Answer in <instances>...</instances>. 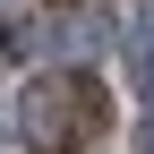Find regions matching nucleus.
I'll use <instances>...</instances> for the list:
<instances>
[{"mask_svg": "<svg viewBox=\"0 0 154 154\" xmlns=\"http://www.w3.org/2000/svg\"><path fill=\"white\" fill-rule=\"evenodd\" d=\"M17 128H26L34 154H77L94 128H103V86H94L86 69H51V77H34V86L17 94Z\"/></svg>", "mask_w": 154, "mask_h": 154, "instance_id": "obj_1", "label": "nucleus"}, {"mask_svg": "<svg viewBox=\"0 0 154 154\" xmlns=\"http://www.w3.org/2000/svg\"><path fill=\"white\" fill-rule=\"evenodd\" d=\"M137 86H146V94H154V9H146V17H137Z\"/></svg>", "mask_w": 154, "mask_h": 154, "instance_id": "obj_2", "label": "nucleus"}]
</instances>
